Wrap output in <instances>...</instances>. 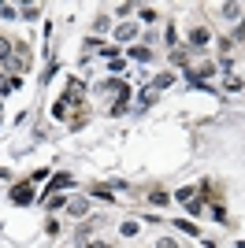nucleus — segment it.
<instances>
[{"mask_svg": "<svg viewBox=\"0 0 245 248\" xmlns=\"http://www.w3.org/2000/svg\"><path fill=\"white\" fill-rule=\"evenodd\" d=\"M11 197H15V204H30V200H33V189L30 186H15Z\"/></svg>", "mask_w": 245, "mask_h": 248, "instance_id": "1", "label": "nucleus"}, {"mask_svg": "<svg viewBox=\"0 0 245 248\" xmlns=\"http://www.w3.org/2000/svg\"><path fill=\"white\" fill-rule=\"evenodd\" d=\"M85 207H89L85 200H71V204H67V211H71V215H85Z\"/></svg>", "mask_w": 245, "mask_h": 248, "instance_id": "2", "label": "nucleus"}, {"mask_svg": "<svg viewBox=\"0 0 245 248\" xmlns=\"http://www.w3.org/2000/svg\"><path fill=\"white\" fill-rule=\"evenodd\" d=\"M134 33H138V26H134V22H123V26H119V41H123V37H134Z\"/></svg>", "mask_w": 245, "mask_h": 248, "instance_id": "3", "label": "nucleus"}, {"mask_svg": "<svg viewBox=\"0 0 245 248\" xmlns=\"http://www.w3.org/2000/svg\"><path fill=\"white\" fill-rule=\"evenodd\" d=\"M64 186H71V178H67V174H52V186H49V189H64Z\"/></svg>", "mask_w": 245, "mask_h": 248, "instance_id": "4", "label": "nucleus"}, {"mask_svg": "<svg viewBox=\"0 0 245 248\" xmlns=\"http://www.w3.org/2000/svg\"><path fill=\"white\" fill-rule=\"evenodd\" d=\"M190 41H193V45H204V41H208V30H193Z\"/></svg>", "mask_w": 245, "mask_h": 248, "instance_id": "5", "label": "nucleus"}, {"mask_svg": "<svg viewBox=\"0 0 245 248\" xmlns=\"http://www.w3.org/2000/svg\"><path fill=\"white\" fill-rule=\"evenodd\" d=\"M175 200H182V204H190V200H193V189H179V193H175Z\"/></svg>", "mask_w": 245, "mask_h": 248, "instance_id": "6", "label": "nucleus"}, {"mask_svg": "<svg viewBox=\"0 0 245 248\" xmlns=\"http://www.w3.org/2000/svg\"><path fill=\"white\" fill-rule=\"evenodd\" d=\"M78 100H82V85L71 82V104H78Z\"/></svg>", "mask_w": 245, "mask_h": 248, "instance_id": "7", "label": "nucleus"}, {"mask_svg": "<svg viewBox=\"0 0 245 248\" xmlns=\"http://www.w3.org/2000/svg\"><path fill=\"white\" fill-rule=\"evenodd\" d=\"M130 56H134V60H141V63H145V60H149V48H130Z\"/></svg>", "mask_w": 245, "mask_h": 248, "instance_id": "8", "label": "nucleus"}, {"mask_svg": "<svg viewBox=\"0 0 245 248\" xmlns=\"http://www.w3.org/2000/svg\"><path fill=\"white\" fill-rule=\"evenodd\" d=\"M171 82H175V74H160V78H156V85H160V89H167Z\"/></svg>", "mask_w": 245, "mask_h": 248, "instance_id": "9", "label": "nucleus"}, {"mask_svg": "<svg viewBox=\"0 0 245 248\" xmlns=\"http://www.w3.org/2000/svg\"><path fill=\"white\" fill-rule=\"evenodd\" d=\"M149 200H152V204H167L171 197H167V193H149Z\"/></svg>", "mask_w": 245, "mask_h": 248, "instance_id": "10", "label": "nucleus"}, {"mask_svg": "<svg viewBox=\"0 0 245 248\" xmlns=\"http://www.w3.org/2000/svg\"><path fill=\"white\" fill-rule=\"evenodd\" d=\"M8 52H11V45H8V41H0V60H8Z\"/></svg>", "mask_w": 245, "mask_h": 248, "instance_id": "11", "label": "nucleus"}, {"mask_svg": "<svg viewBox=\"0 0 245 248\" xmlns=\"http://www.w3.org/2000/svg\"><path fill=\"white\" fill-rule=\"evenodd\" d=\"M156 248H179V245H175V241H171V237H163V241H160V245H156Z\"/></svg>", "mask_w": 245, "mask_h": 248, "instance_id": "12", "label": "nucleus"}, {"mask_svg": "<svg viewBox=\"0 0 245 248\" xmlns=\"http://www.w3.org/2000/svg\"><path fill=\"white\" fill-rule=\"evenodd\" d=\"M89 248H108V245H100V241H97V245H89Z\"/></svg>", "mask_w": 245, "mask_h": 248, "instance_id": "13", "label": "nucleus"}, {"mask_svg": "<svg viewBox=\"0 0 245 248\" xmlns=\"http://www.w3.org/2000/svg\"><path fill=\"white\" fill-rule=\"evenodd\" d=\"M242 33H245V26H242Z\"/></svg>", "mask_w": 245, "mask_h": 248, "instance_id": "14", "label": "nucleus"}]
</instances>
